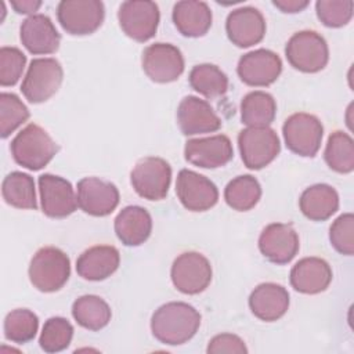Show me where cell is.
I'll return each mask as SVG.
<instances>
[{"label":"cell","mask_w":354,"mask_h":354,"mask_svg":"<svg viewBox=\"0 0 354 354\" xmlns=\"http://www.w3.org/2000/svg\"><path fill=\"white\" fill-rule=\"evenodd\" d=\"M199 326V311L184 301L166 303L160 306L151 318L153 337L169 346H178L191 340Z\"/></svg>","instance_id":"cell-1"},{"label":"cell","mask_w":354,"mask_h":354,"mask_svg":"<svg viewBox=\"0 0 354 354\" xmlns=\"http://www.w3.org/2000/svg\"><path fill=\"white\" fill-rule=\"evenodd\" d=\"M14 160L29 170H40L58 152V145L48 133L36 123L24 127L10 145Z\"/></svg>","instance_id":"cell-2"},{"label":"cell","mask_w":354,"mask_h":354,"mask_svg":"<svg viewBox=\"0 0 354 354\" xmlns=\"http://www.w3.org/2000/svg\"><path fill=\"white\" fill-rule=\"evenodd\" d=\"M71 261L65 252L55 246L39 249L29 264L30 283L40 292L59 290L69 279Z\"/></svg>","instance_id":"cell-3"},{"label":"cell","mask_w":354,"mask_h":354,"mask_svg":"<svg viewBox=\"0 0 354 354\" xmlns=\"http://www.w3.org/2000/svg\"><path fill=\"white\" fill-rule=\"evenodd\" d=\"M288 62L304 73L322 71L329 61V50L325 39L314 30H300L286 43Z\"/></svg>","instance_id":"cell-4"},{"label":"cell","mask_w":354,"mask_h":354,"mask_svg":"<svg viewBox=\"0 0 354 354\" xmlns=\"http://www.w3.org/2000/svg\"><path fill=\"white\" fill-rule=\"evenodd\" d=\"M62 79L64 71L55 58H35L22 80L21 91L29 102L40 104L58 91Z\"/></svg>","instance_id":"cell-5"},{"label":"cell","mask_w":354,"mask_h":354,"mask_svg":"<svg viewBox=\"0 0 354 354\" xmlns=\"http://www.w3.org/2000/svg\"><path fill=\"white\" fill-rule=\"evenodd\" d=\"M238 147L243 165L259 170L270 165L281 151L278 134L271 127H246L238 134Z\"/></svg>","instance_id":"cell-6"},{"label":"cell","mask_w":354,"mask_h":354,"mask_svg":"<svg viewBox=\"0 0 354 354\" xmlns=\"http://www.w3.org/2000/svg\"><path fill=\"white\" fill-rule=\"evenodd\" d=\"M282 134L289 151L299 156L313 158L321 147L324 127L317 116L297 112L285 120Z\"/></svg>","instance_id":"cell-7"},{"label":"cell","mask_w":354,"mask_h":354,"mask_svg":"<svg viewBox=\"0 0 354 354\" xmlns=\"http://www.w3.org/2000/svg\"><path fill=\"white\" fill-rule=\"evenodd\" d=\"M130 181L141 198L162 201L170 187L171 167L162 158L147 156L136 163L130 173Z\"/></svg>","instance_id":"cell-8"},{"label":"cell","mask_w":354,"mask_h":354,"mask_svg":"<svg viewBox=\"0 0 354 354\" xmlns=\"http://www.w3.org/2000/svg\"><path fill=\"white\" fill-rule=\"evenodd\" d=\"M105 8L100 0H64L57 7L62 29L75 36L94 33L104 21Z\"/></svg>","instance_id":"cell-9"},{"label":"cell","mask_w":354,"mask_h":354,"mask_svg":"<svg viewBox=\"0 0 354 354\" xmlns=\"http://www.w3.org/2000/svg\"><path fill=\"white\" fill-rule=\"evenodd\" d=\"M159 18L158 4L148 0L123 1L118 11V21L124 35L140 43L155 36Z\"/></svg>","instance_id":"cell-10"},{"label":"cell","mask_w":354,"mask_h":354,"mask_svg":"<svg viewBox=\"0 0 354 354\" xmlns=\"http://www.w3.org/2000/svg\"><path fill=\"white\" fill-rule=\"evenodd\" d=\"M210 261L198 252H184L173 261L170 277L174 288L185 295L203 292L212 281Z\"/></svg>","instance_id":"cell-11"},{"label":"cell","mask_w":354,"mask_h":354,"mask_svg":"<svg viewBox=\"0 0 354 354\" xmlns=\"http://www.w3.org/2000/svg\"><path fill=\"white\" fill-rule=\"evenodd\" d=\"M145 75L156 83L177 80L184 72V57L170 43H153L142 51L141 58Z\"/></svg>","instance_id":"cell-12"},{"label":"cell","mask_w":354,"mask_h":354,"mask_svg":"<svg viewBox=\"0 0 354 354\" xmlns=\"http://www.w3.org/2000/svg\"><path fill=\"white\" fill-rule=\"evenodd\" d=\"M176 194L181 205L191 212H205L218 201V189L207 177L188 169L180 170Z\"/></svg>","instance_id":"cell-13"},{"label":"cell","mask_w":354,"mask_h":354,"mask_svg":"<svg viewBox=\"0 0 354 354\" xmlns=\"http://www.w3.org/2000/svg\"><path fill=\"white\" fill-rule=\"evenodd\" d=\"M236 72L245 84L266 87L272 84L281 75L282 61L274 51L259 48L239 58Z\"/></svg>","instance_id":"cell-14"},{"label":"cell","mask_w":354,"mask_h":354,"mask_svg":"<svg viewBox=\"0 0 354 354\" xmlns=\"http://www.w3.org/2000/svg\"><path fill=\"white\" fill-rule=\"evenodd\" d=\"M39 191L41 210L51 218L68 217L77 207V198L72 184L59 176L41 174L39 177Z\"/></svg>","instance_id":"cell-15"},{"label":"cell","mask_w":354,"mask_h":354,"mask_svg":"<svg viewBox=\"0 0 354 354\" xmlns=\"http://www.w3.org/2000/svg\"><path fill=\"white\" fill-rule=\"evenodd\" d=\"M77 206L87 214L104 217L119 205V191L111 181L84 177L77 183Z\"/></svg>","instance_id":"cell-16"},{"label":"cell","mask_w":354,"mask_h":354,"mask_svg":"<svg viewBox=\"0 0 354 354\" xmlns=\"http://www.w3.org/2000/svg\"><path fill=\"white\" fill-rule=\"evenodd\" d=\"M299 236L290 224H268L259 236V249L271 263L286 264L299 252Z\"/></svg>","instance_id":"cell-17"},{"label":"cell","mask_w":354,"mask_h":354,"mask_svg":"<svg viewBox=\"0 0 354 354\" xmlns=\"http://www.w3.org/2000/svg\"><path fill=\"white\" fill-rule=\"evenodd\" d=\"M184 156L189 163L202 169H217L232 159L234 149L227 136L217 134L188 140L184 147Z\"/></svg>","instance_id":"cell-18"},{"label":"cell","mask_w":354,"mask_h":354,"mask_svg":"<svg viewBox=\"0 0 354 354\" xmlns=\"http://www.w3.org/2000/svg\"><path fill=\"white\" fill-rule=\"evenodd\" d=\"M177 123L184 136L213 133L221 127V119L210 104L195 95H187L177 108Z\"/></svg>","instance_id":"cell-19"},{"label":"cell","mask_w":354,"mask_h":354,"mask_svg":"<svg viewBox=\"0 0 354 354\" xmlns=\"http://www.w3.org/2000/svg\"><path fill=\"white\" fill-rule=\"evenodd\" d=\"M225 32L236 47H250L263 40L266 35V19L257 8L241 7L228 14Z\"/></svg>","instance_id":"cell-20"},{"label":"cell","mask_w":354,"mask_h":354,"mask_svg":"<svg viewBox=\"0 0 354 354\" xmlns=\"http://www.w3.org/2000/svg\"><path fill=\"white\" fill-rule=\"evenodd\" d=\"M19 37L24 47L35 55L55 53L61 41L54 24L44 14L28 17L21 25Z\"/></svg>","instance_id":"cell-21"},{"label":"cell","mask_w":354,"mask_h":354,"mask_svg":"<svg viewBox=\"0 0 354 354\" xmlns=\"http://www.w3.org/2000/svg\"><path fill=\"white\" fill-rule=\"evenodd\" d=\"M290 285L304 295L324 292L332 281V270L328 261L319 257H304L290 270Z\"/></svg>","instance_id":"cell-22"},{"label":"cell","mask_w":354,"mask_h":354,"mask_svg":"<svg viewBox=\"0 0 354 354\" xmlns=\"http://www.w3.org/2000/svg\"><path fill=\"white\" fill-rule=\"evenodd\" d=\"M249 307L259 319L266 322L277 321L283 317L289 308V293L279 283H260L249 296Z\"/></svg>","instance_id":"cell-23"},{"label":"cell","mask_w":354,"mask_h":354,"mask_svg":"<svg viewBox=\"0 0 354 354\" xmlns=\"http://www.w3.org/2000/svg\"><path fill=\"white\" fill-rule=\"evenodd\" d=\"M120 254L115 246L97 245L84 250L76 260L77 274L87 281H102L119 267Z\"/></svg>","instance_id":"cell-24"},{"label":"cell","mask_w":354,"mask_h":354,"mask_svg":"<svg viewBox=\"0 0 354 354\" xmlns=\"http://www.w3.org/2000/svg\"><path fill=\"white\" fill-rule=\"evenodd\" d=\"M174 26L187 37H201L212 26V10L205 1L183 0L174 4L171 14Z\"/></svg>","instance_id":"cell-25"},{"label":"cell","mask_w":354,"mask_h":354,"mask_svg":"<svg viewBox=\"0 0 354 354\" xmlns=\"http://www.w3.org/2000/svg\"><path fill=\"white\" fill-rule=\"evenodd\" d=\"M152 231V218L141 206H126L115 218V232L126 246L144 243Z\"/></svg>","instance_id":"cell-26"},{"label":"cell","mask_w":354,"mask_h":354,"mask_svg":"<svg viewBox=\"0 0 354 354\" xmlns=\"http://www.w3.org/2000/svg\"><path fill=\"white\" fill-rule=\"evenodd\" d=\"M301 213L313 221H325L339 209V195L328 184H314L306 188L299 199Z\"/></svg>","instance_id":"cell-27"},{"label":"cell","mask_w":354,"mask_h":354,"mask_svg":"<svg viewBox=\"0 0 354 354\" xmlns=\"http://www.w3.org/2000/svg\"><path fill=\"white\" fill-rule=\"evenodd\" d=\"M277 113L274 97L266 91L248 93L241 102V120L248 127L270 126Z\"/></svg>","instance_id":"cell-28"},{"label":"cell","mask_w":354,"mask_h":354,"mask_svg":"<svg viewBox=\"0 0 354 354\" xmlns=\"http://www.w3.org/2000/svg\"><path fill=\"white\" fill-rule=\"evenodd\" d=\"M72 315L80 326L88 330H100L109 324L112 313L108 303L100 296L84 295L73 301Z\"/></svg>","instance_id":"cell-29"},{"label":"cell","mask_w":354,"mask_h":354,"mask_svg":"<svg viewBox=\"0 0 354 354\" xmlns=\"http://www.w3.org/2000/svg\"><path fill=\"white\" fill-rule=\"evenodd\" d=\"M1 195L7 205L17 209H36V191L33 178L22 171H12L3 180Z\"/></svg>","instance_id":"cell-30"},{"label":"cell","mask_w":354,"mask_h":354,"mask_svg":"<svg viewBox=\"0 0 354 354\" xmlns=\"http://www.w3.org/2000/svg\"><path fill=\"white\" fill-rule=\"evenodd\" d=\"M260 196L261 187L250 174L232 178L224 189V199L227 205L238 212H248L253 209L260 201Z\"/></svg>","instance_id":"cell-31"},{"label":"cell","mask_w":354,"mask_h":354,"mask_svg":"<svg viewBox=\"0 0 354 354\" xmlns=\"http://www.w3.org/2000/svg\"><path fill=\"white\" fill-rule=\"evenodd\" d=\"M191 87L206 98H217L227 93L228 77L213 64L195 65L189 72Z\"/></svg>","instance_id":"cell-32"},{"label":"cell","mask_w":354,"mask_h":354,"mask_svg":"<svg viewBox=\"0 0 354 354\" xmlns=\"http://www.w3.org/2000/svg\"><path fill=\"white\" fill-rule=\"evenodd\" d=\"M324 158L326 165L342 174L351 173L354 170V141L353 138L340 130L333 131L326 142Z\"/></svg>","instance_id":"cell-33"},{"label":"cell","mask_w":354,"mask_h":354,"mask_svg":"<svg viewBox=\"0 0 354 354\" xmlns=\"http://www.w3.org/2000/svg\"><path fill=\"white\" fill-rule=\"evenodd\" d=\"M39 318L28 308L10 311L4 319V336L7 340L22 344L30 342L37 332Z\"/></svg>","instance_id":"cell-34"},{"label":"cell","mask_w":354,"mask_h":354,"mask_svg":"<svg viewBox=\"0 0 354 354\" xmlns=\"http://www.w3.org/2000/svg\"><path fill=\"white\" fill-rule=\"evenodd\" d=\"M73 337V326L66 318L51 317L48 318L40 333V347L46 353H58L65 350Z\"/></svg>","instance_id":"cell-35"},{"label":"cell","mask_w":354,"mask_h":354,"mask_svg":"<svg viewBox=\"0 0 354 354\" xmlns=\"http://www.w3.org/2000/svg\"><path fill=\"white\" fill-rule=\"evenodd\" d=\"M29 119L26 105L12 93L0 94V136L7 138Z\"/></svg>","instance_id":"cell-36"},{"label":"cell","mask_w":354,"mask_h":354,"mask_svg":"<svg viewBox=\"0 0 354 354\" xmlns=\"http://www.w3.org/2000/svg\"><path fill=\"white\" fill-rule=\"evenodd\" d=\"M351 0H319L315 3L318 19L328 28H342L353 18Z\"/></svg>","instance_id":"cell-37"},{"label":"cell","mask_w":354,"mask_h":354,"mask_svg":"<svg viewBox=\"0 0 354 354\" xmlns=\"http://www.w3.org/2000/svg\"><path fill=\"white\" fill-rule=\"evenodd\" d=\"M332 246L346 256L354 254V216L353 213L340 214L329 228Z\"/></svg>","instance_id":"cell-38"},{"label":"cell","mask_w":354,"mask_h":354,"mask_svg":"<svg viewBox=\"0 0 354 354\" xmlns=\"http://www.w3.org/2000/svg\"><path fill=\"white\" fill-rule=\"evenodd\" d=\"M26 64L25 54L17 47L0 48V84L14 86L22 76Z\"/></svg>","instance_id":"cell-39"},{"label":"cell","mask_w":354,"mask_h":354,"mask_svg":"<svg viewBox=\"0 0 354 354\" xmlns=\"http://www.w3.org/2000/svg\"><path fill=\"white\" fill-rule=\"evenodd\" d=\"M206 351L209 354L220 353H234V354H246L248 348L245 342L234 333H221L210 339Z\"/></svg>","instance_id":"cell-40"},{"label":"cell","mask_w":354,"mask_h":354,"mask_svg":"<svg viewBox=\"0 0 354 354\" xmlns=\"http://www.w3.org/2000/svg\"><path fill=\"white\" fill-rule=\"evenodd\" d=\"M272 4L277 8H279L282 12L293 14V12L303 11L308 6V1L307 0H274Z\"/></svg>","instance_id":"cell-41"},{"label":"cell","mask_w":354,"mask_h":354,"mask_svg":"<svg viewBox=\"0 0 354 354\" xmlns=\"http://www.w3.org/2000/svg\"><path fill=\"white\" fill-rule=\"evenodd\" d=\"M40 6H41V1H36V0H14V1H11V7L18 14H32V12L37 11Z\"/></svg>","instance_id":"cell-42"}]
</instances>
